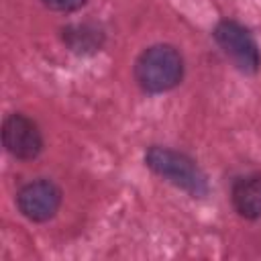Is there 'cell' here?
<instances>
[{"label": "cell", "mask_w": 261, "mask_h": 261, "mask_svg": "<svg viewBox=\"0 0 261 261\" xmlns=\"http://www.w3.org/2000/svg\"><path fill=\"white\" fill-rule=\"evenodd\" d=\"M145 163L163 179L181 188L194 198H202L208 192V181L204 171L184 153H177L167 147H151L145 153Z\"/></svg>", "instance_id": "cell-2"}, {"label": "cell", "mask_w": 261, "mask_h": 261, "mask_svg": "<svg viewBox=\"0 0 261 261\" xmlns=\"http://www.w3.org/2000/svg\"><path fill=\"white\" fill-rule=\"evenodd\" d=\"M88 0H43V4L51 10H57V12H71V10H77L86 4Z\"/></svg>", "instance_id": "cell-8"}, {"label": "cell", "mask_w": 261, "mask_h": 261, "mask_svg": "<svg viewBox=\"0 0 261 261\" xmlns=\"http://www.w3.org/2000/svg\"><path fill=\"white\" fill-rule=\"evenodd\" d=\"M135 77L149 94L167 92L181 82L184 59L171 45H153L139 55L135 63Z\"/></svg>", "instance_id": "cell-1"}, {"label": "cell", "mask_w": 261, "mask_h": 261, "mask_svg": "<svg viewBox=\"0 0 261 261\" xmlns=\"http://www.w3.org/2000/svg\"><path fill=\"white\" fill-rule=\"evenodd\" d=\"M232 206L249 220L261 218V175H245L232 184Z\"/></svg>", "instance_id": "cell-6"}, {"label": "cell", "mask_w": 261, "mask_h": 261, "mask_svg": "<svg viewBox=\"0 0 261 261\" xmlns=\"http://www.w3.org/2000/svg\"><path fill=\"white\" fill-rule=\"evenodd\" d=\"M2 143L4 149L20 161L35 159L43 149V137L37 122L20 112L6 116L2 124Z\"/></svg>", "instance_id": "cell-4"}, {"label": "cell", "mask_w": 261, "mask_h": 261, "mask_svg": "<svg viewBox=\"0 0 261 261\" xmlns=\"http://www.w3.org/2000/svg\"><path fill=\"white\" fill-rule=\"evenodd\" d=\"M214 39L224 55L243 73H255L259 69L261 57L251 33L237 20H220L214 29Z\"/></svg>", "instance_id": "cell-3"}, {"label": "cell", "mask_w": 261, "mask_h": 261, "mask_svg": "<svg viewBox=\"0 0 261 261\" xmlns=\"http://www.w3.org/2000/svg\"><path fill=\"white\" fill-rule=\"evenodd\" d=\"M63 41L73 53L88 55V53L100 51L104 43V33L96 24H90V22L69 24L63 29Z\"/></svg>", "instance_id": "cell-7"}, {"label": "cell", "mask_w": 261, "mask_h": 261, "mask_svg": "<svg viewBox=\"0 0 261 261\" xmlns=\"http://www.w3.org/2000/svg\"><path fill=\"white\" fill-rule=\"evenodd\" d=\"M16 204L22 216L33 222H45L53 218L61 206V190L49 179H35L20 188Z\"/></svg>", "instance_id": "cell-5"}]
</instances>
